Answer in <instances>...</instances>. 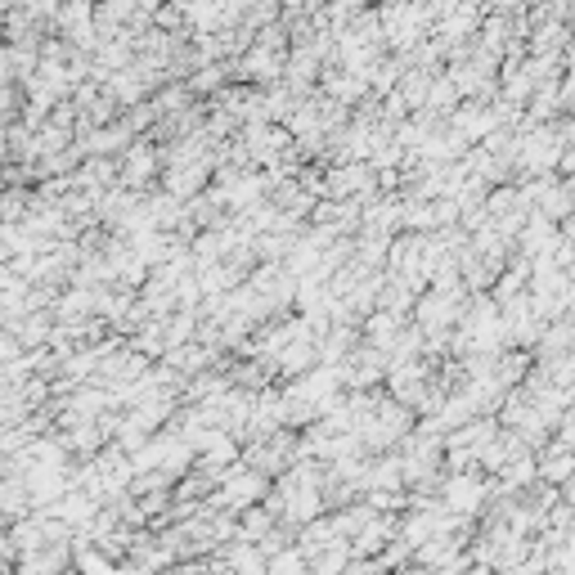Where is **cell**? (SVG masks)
I'll return each mask as SVG.
<instances>
[{"instance_id": "cell-1", "label": "cell", "mask_w": 575, "mask_h": 575, "mask_svg": "<svg viewBox=\"0 0 575 575\" xmlns=\"http://www.w3.org/2000/svg\"><path fill=\"white\" fill-rule=\"evenodd\" d=\"M261 499H270V481H265V472H256L247 463H234L230 472H225V481H221V490L212 494V503L221 513H247Z\"/></svg>"}, {"instance_id": "cell-2", "label": "cell", "mask_w": 575, "mask_h": 575, "mask_svg": "<svg viewBox=\"0 0 575 575\" xmlns=\"http://www.w3.org/2000/svg\"><path fill=\"white\" fill-rule=\"evenodd\" d=\"M485 499H494V485L481 481V472H455L446 485H441V503L446 513L455 517H476L485 508Z\"/></svg>"}, {"instance_id": "cell-3", "label": "cell", "mask_w": 575, "mask_h": 575, "mask_svg": "<svg viewBox=\"0 0 575 575\" xmlns=\"http://www.w3.org/2000/svg\"><path fill=\"white\" fill-rule=\"evenodd\" d=\"M158 171H162V153H158L149 139H135V144L126 149V158H121V189L139 194Z\"/></svg>"}, {"instance_id": "cell-4", "label": "cell", "mask_w": 575, "mask_h": 575, "mask_svg": "<svg viewBox=\"0 0 575 575\" xmlns=\"http://www.w3.org/2000/svg\"><path fill=\"white\" fill-rule=\"evenodd\" d=\"M216 562L230 567L234 575H270V558H265L256 544H247V540H230V544L216 553Z\"/></svg>"}, {"instance_id": "cell-5", "label": "cell", "mask_w": 575, "mask_h": 575, "mask_svg": "<svg viewBox=\"0 0 575 575\" xmlns=\"http://www.w3.org/2000/svg\"><path fill=\"white\" fill-rule=\"evenodd\" d=\"M130 144H135V130H130L126 121H113V126H100V130H91L81 149H86L91 158H113V153L130 149Z\"/></svg>"}, {"instance_id": "cell-6", "label": "cell", "mask_w": 575, "mask_h": 575, "mask_svg": "<svg viewBox=\"0 0 575 575\" xmlns=\"http://www.w3.org/2000/svg\"><path fill=\"white\" fill-rule=\"evenodd\" d=\"M364 91H369V81L364 77H355V72H346V68H324V95L333 100V104H355V100H364Z\"/></svg>"}, {"instance_id": "cell-7", "label": "cell", "mask_w": 575, "mask_h": 575, "mask_svg": "<svg viewBox=\"0 0 575 575\" xmlns=\"http://www.w3.org/2000/svg\"><path fill=\"white\" fill-rule=\"evenodd\" d=\"M571 476H575V450H562L558 441H553V446H544L540 481H544V485H553V490H562Z\"/></svg>"}, {"instance_id": "cell-8", "label": "cell", "mask_w": 575, "mask_h": 575, "mask_svg": "<svg viewBox=\"0 0 575 575\" xmlns=\"http://www.w3.org/2000/svg\"><path fill=\"white\" fill-rule=\"evenodd\" d=\"M274 531H279V517H274L270 508H247V513H238V540L261 544V540H270Z\"/></svg>"}, {"instance_id": "cell-9", "label": "cell", "mask_w": 575, "mask_h": 575, "mask_svg": "<svg viewBox=\"0 0 575 575\" xmlns=\"http://www.w3.org/2000/svg\"><path fill=\"white\" fill-rule=\"evenodd\" d=\"M459 86L450 81V77H436V86H432V95H427V109L423 113H432V117H455L459 113Z\"/></svg>"}, {"instance_id": "cell-10", "label": "cell", "mask_w": 575, "mask_h": 575, "mask_svg": "<svg viewBox=\"0 0 575 575\" xmlns=\"http://www.w3.org/2000/svg\"><path fill=\"white\" fill-rule=\"evenodd\" d=\"M72 571L77 575H113L117 567H113V558L104 553V549H77V558H72Z\"/></svg>"}, {"instance_id": "cell-11", "label": "cell", "mask_w": 575, "mask_h": 575, "mask_svg": "<svg viewBox=\"0 0 575 575\" xmlns=\"http://www.w3.org/2000/svg\"><path fill=\"white\" fill-rule=\"evenodd\" d=\"M230 72H234V63H212V68H198V72L189 77V91H194V95H207V91H221Z\"/></svg>"}, {"instance_id": "cell-12", "label": "cell", "mask_w": 575, "mask_h": 575, "mask_svg": "<svg viewBox=\"0 0 575 575\" xmlns=\"http://www.w3.org/2000/svg\"><path fill=\"white\" fill-rule=\"evenodd\" d=\"M270 575H311V558L302 549H288V553L270 558Z\"/></svg>"}, {"instance_id": "cell-13", "label": "cell", "mask_w": 575, "mask_h": 575, "mask_svg": "<svg viewBox=\"0 0 575 575\" xmlns=\"http://www.w3.org/2000/svg\"><path fill=\"white\" fill-rule=\"evenodd\" d=\"M346 575H382V562H350Z\"/></svg>"}, {"instance_id": "cell-14", "label": "cell", "mask_w": 575, "mask_h": 575, "mask_svg": "<svg viewBox=\"0 0 575 575\" xmlns=\"http://www.w3.org/2000/svg\"><path fill=\"white\" fill-rule=\"evenodd\" d=\"M9 575H23V571H9Z\"/></svg>"}, {"instance_id": "cell-15", "label": "cell", "mask_w": 575, "mask_h": 575, "mask_svg": "<svg viewBox=\"0 0 575 575\" xmlns=\"http://www.w3.org/2000/svg\"><path fill=\"white\" fill-rule=\"evenodd\" d=\"M63 575H77V571H63Z\"/></svg>"}]
</instances>
